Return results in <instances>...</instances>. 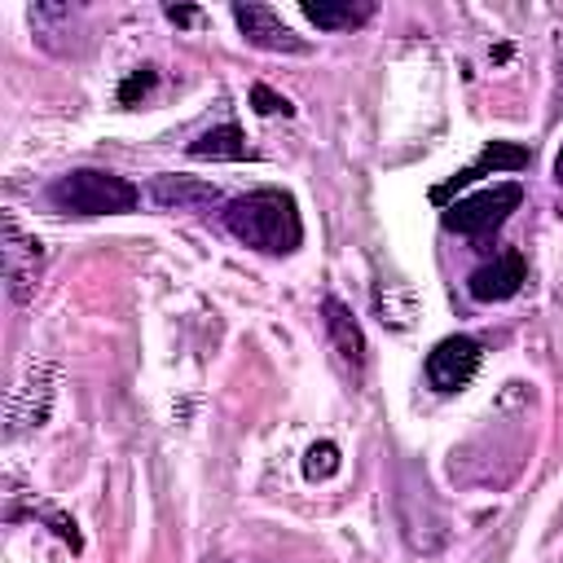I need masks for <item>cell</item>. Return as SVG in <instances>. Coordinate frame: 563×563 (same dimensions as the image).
<instances>
[{
	"label": "cell",
	"mask_w": 563,
	"mask_h": 563,
	"mask_svg": "<svg viewBox=\"0 0 563 563\" xmlns=\"http://www.w3.org/2000/svg\"><path fill=\"white\" fill-rule=\"evenodd\" d=\"M224 229L260 255H295L303 242L299 202L286 189H251L224 202Z\"/></svg>",
	"instance_id": "cell-1"
},
{
	"label": "cell",
	"mask_w": 563,
	"mask_h": 563,
	"mask_svg": "<svg viewBox=\"0 0 563 563\" xmlns=\"http://www.w3.org/2000/svg\"><path fill=\"white\" fill-rule=\"evenodd\" d=\"M44 198L62 216H123V211H136L141 189L128 176H114L101 167H75L57 176Z\"/></svg>",
	"instance_id": "cell-2"
},
{
	"label": "cell",
	"mask_w": 563,
	"mask_h": 563,
	"mask_svg": "<svg viewBox=\"0 0 563 563\" xmlns=\"http://www.w3.org/2000/svg\"><path fill=\"white\" fill-rule=\"evenodd\" d=\"M519 207H523V185L501 180L493 189H475V194L449 202L440 211V224L449 233H462V238H493L510 220V211H519Z\"/></svg>",
	"instance_id": "cell-3"
},
{
	"label": "cell",
	"mask_w": 563,
	"mask_h": 563,
	"mask_svg": "<svg viewBox=\"0 0 563 563\" xmlns=\"http://www.w3.org/2000/svg\"><path fill=\"white\" fill-rule=\"evenodd\" d=\"M53 396H57V365L53 361H26L18 383L9 387V405H4V440H18L26 431H40L53 413Z\"/></svg>",
	"instance_id": "cell-4"
},
{
	"label": "cell",
	"mask_w": 563,
	"mask_h": 563,
	"mask_svg": "<svg viewBox=\"0 0 563 563\" xmlns=\"http://www.w3.org/2000/svg\"><path fill=\"white\" fill-rule=\"evenodd\" d=\"M40 264H44V246L40 238H31L13 211L0 216V268H4V290L13 303H31L35 299V282H40Z\"/></svg>",
	"instance_id": "cell-5"
},
{
	"label": "cell",
	"mask_w": 563,
	"mask_h": 563,
	"mask_svg": "<svg viewBox=\"0 0 563 563\" xmlns=\"http://www.w3.org/2000/svg\"><path fill=\"white\" fill-rule=\"evenodd\" d=\"M479 343L471 339V334H449V339H440L431 352H427V383L440 391V396H453V391H462V387H471V378H475V369H479Z\"/></svg>",
	"instance_id": "cell-6"
},
{
	"label": "cell",
	"mask_w": 563,
	"mask_h": 563,
	"mask_svg": "<svg viewBox=\"0 0 563 563\" xmlns=\"http://www.w3.org/2000/svg\"><path fill=\"white\" fill-rule=\"evenodd\" d=\"M528 163H532V150H528V145H519V141H488L466 167H457L444 185L431 189V202H435V207H449V198H453L457 189L475 185L479 176H488V172H523Z\"/></svg>",
	"instance_id": "cell-7"
},
{
	"label": "cell",
	"mask_w": 563,
	"mask_h": 563,
	"mask_svg": "<svg viewBox=\"0 0 563 563\" xmlns=\"http://www.w3.org/2000/svg\"><path fill=\"white\" fill-rule=\"evenodd\" d=\"M233 22H238V31L246 35V44H255V48H264V53H308V40L303 35H295L268 4H255V0H238L233 4Z\"/></svg>",
	"instance_id": "cell-8"
},
{
	"label": "cell",
	"mask_w": 563,
	"mask_h": 563,
	"mask_svg": "<svg viewBox=\"0 0 563 563\" xmlns=\"http://www.w3.org/2000/svg\"><path fill=\"white\" fill-rule=\"evenodd\" d=\"M321 321H325V339H330V352L339 356V365L361 378L365 374V334H361V321L352 317V308L339 299V295H325L321 299Z\"/></svg>",
	"instance_id": "cell-9"
},
{
	"label": "cell",
	"mask_w": 563,
	"mask_h": 563,
	"mask_svg": "<svg viewBox=\"0 0 563 563\" xmlns=\"http://www.w3.org/2000/svg\"><path fill=\"white\" fill-rule=\"evenodd\" d=\"M523 282H528V260H523L519 251H501L497 260L479 264V268L466 277V290H471V299H479V303H501V299L519 295Z\"/></svg>",
	"instance_id": "cell-10"
},
{
	"label": "cell",
	"mask_w": 563,
	"mask_h": 563,
	"mask_svg": "<svg viewBox=\"0 0 563 563\" xmlns=\"http://www.w3.org/2000/svg\"><path fill=\"white\" fill-rule=\"evenodd\" d=\"M150 202L158 211H211V207H220V189L211 180L163 172V176L150 180Z\"/></svg>",
	"instance_id": "cell-11"
},
{
	"label": "cell",
	"mask_w": 563,
	"mask_h": 563,
	"mask_svg": "<svg viewBox=\"0 0 563 563\" xmlns=\"http://www.w3.org/2000/svg\"><path fill=\"white\" fill-rule=\"evenodd\" d=\"M299 9L317 31H356L378 13L374 0H356V4L352 0H303Z\"/></svg>",
	"instance_id": "cell-12"
},
{
	"label": "cell",
	"mask_w": 563,
	"mask_h": 563,
	"mask_svg": "<svg viewBox=\"0 0 563 563\" xmlns=\"http://www.w3.org/2000/svg\"><path fill=\"white\" fill-rule=\"evenodd\" d=\"M189 158H211V163H242L251 158V145L242 136L238 123H220V128H207L202 136L189 141Z\"/></svg>",
	"instance_id": "cell-13"
},
{
	"label": "cell",
	"mask_w": 563,
	"mask_h": 563,
	"mask_svg": "<svg viewBox=\"0 0 563 563\" xmlns=\"http://www.w3.org/2000/svg\"><path fill=\"white\" fill-rule=\"evenodd\" d=\"M22 515H31V519L48 523V528H53V537H62V541H66L75 554L84 550V532H79V523H75L66 510H57L53 501H44V497H26V510H4V519H9V523H18Z\"/></svg>",
	"instance_id": "cell-14"
},
{
	"label": "cell",
	"mask_w": 563,
	"mask_h": 563,
	"mask_svg": "<svg viewBox=\"0 0 563 563\" xmlns=\"http://www.w3.org/2000/svg\"><path fill=\"white\" fill-rule=\"evenodd\" d=\"M339 466H343V457H339V444L334 440H317L303 453V475L308 479H330V475H339Z\"/></svg>",
	"instance_id": "cell-15"
},
{
	"label": "cell",
	"mask_w": 563,
	"mask_h": 563,
	"mask_svg": "<svg viewBox=\"0 0 563 563\" xmlns=\"http://www.w3.org/2000/svg\"><path fill=\"white\" fill-rule=\"evenodd\" d=\"M154 84H158V70H154V66H136V70L119 84V92H114V97H119V106H136L141 97H150V92H154Z\"/></svg>",
	"instance_id": "cell-16"
},
{
	"label": "cell",
	"mask_w": 563,
	"mask_h": 563,
	"mask_svg": "<svg viewBox=\"0 0 563 563\" xmlns=\"http://www.w3.org/2000/svg\"><path fill=\"white\" fill-rule=\"evenodd\" d=\"M251 110H255V114H264V119H273V114L290 119V114H295V106H290L282 92H273L268 84H251Z\"/></svg>",
	"instance_id": "cell-17"
},
{
	"label": "cell",
	"mask_w": 563,
	"mask_h": 563,
	"mask_svg": "<svg viewBox=\"0 0 563 563\" xmlns=\"http://www.w3.org/2000/svg\"><path fill=\"white\" fill-rule=\"evenodd\" d=\"M163 13H167V22H176V26H198V22H202V9H194V4H163Z\"/></svg>",
	"instance_id": "cell-18"
},
{
	"label": "cell",
	"mask_w": 563,
	"mask_h": 563,
	"mask_svg": "<svg viewBox=\"0 0 563 563\" xmlns=\"http://www.w3.org/2000/svg\"><path fill=\"white\" fill-rule=\"evenodd\" d=\"M554 180L563 185V145H559V158H554Z\"/></svg>",
	"instance_id": "cell-19"
},
{
	"label": "cell",
	"mask_w": 563,
	"mask_h": 563,
	"mask_svg": "<svg viewBox=\"0 0 563 563\" xmlns=\"http://www.w3.org/2000/svg\"><path fill=\"white\" fill-rule=\"evenodd\" d=\"M207 563H233V559H207Z\"/></svg>",
	"instance_id": "cell-20"
}]
</instances>
